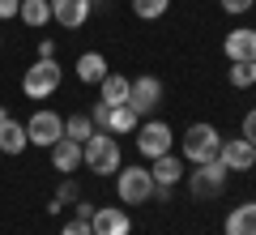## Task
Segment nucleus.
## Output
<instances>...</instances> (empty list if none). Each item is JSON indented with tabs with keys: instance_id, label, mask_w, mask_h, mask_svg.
Listing matches in <instances>:
<instances>
[{
	"instance_id": "f257e3e1",
	"label": "nucleus",
	"mask_w": 256,
	"mask_h": 235,
	"mask_svg": "<svg viewBox=\"0 0 256 235\" xmlns=\"http://www.w3.org/2000/svg\"><path fill=\"white\" fill-rule=\"evenodd\" d=\"M222 150V133L214 124H192L188 133L180 137V158L192 167H201V163H214Z\"/></svg>"
},
{
	"instance_id": "f03ea898",
	"label": "nucleus",
	"mask_w": 256,
	"mask_h": 235,
	"mask_svg": "<svg viewBox=\"0 0 256 235\" xmlns=\"http://www.w3.org/2000/svg\"><path fill=\"white\" fill-rule=\"evenodd\" d=\"M120 158H124V154H120V141H116L111 133H102V128H94V137L82 145V167H90L94 175L120 171V167H124Z\"/></svg>"
},
{
	"instance_id": "7ed1b4c3",
	"label": "nucleus",
	"mask_w": 256,
	"mask_h": 235,
	"mask_svg": "<svg viewBox=\"0 0 256 235\" xmlns=\"http://www.w3.org/2000/svg\"><path fill=\"white\" fill-rule=\"evenodd\" d=\"M116 197L124 205H150V197H154V175H150V167H120L116 171Z\"/></svg>"
},
{
	"instance_id": "20e7f679",
	"label": "nucleus",
	"mask_w": 256,
	"mask_h": 235,
	"mask_svg": "<svg viewBox=\"0 0 256 235\" xmlns=\"http://www.w3.org/2000/svg\"><path fill=\"white\" fill-rule=\"evenodd\" d=\"M60 82H64V69L56 60H34L26 69V77H22V90H26V99L43 103V99H52L60 90Z\"/></svg>"
},
{
	"instance_id": "39448f33",
	"label": "nucleus",
	"mask_w": 256,
	"mask_h": 235,
	"mask_svg": "<svg viewBox=\"0 0 256 235\" xmlns=\"http://www.w3.org/2000/svg\"><path fill=\"white\" fill-rule=\"evenodd\" d=\"M188 192L196 201H210V197H222L226 192V180H230V171L222 167V158H214V163H201V167H192L188 175Z\"/></svg>"
},
{
	"instance_id": "423d86ee",
	"label": "nucleus",
	"mask_w": 256,
	"mask_h": 235,
	"mask_svg": "<svg viewBox=\"0 0 256 235\" xmlns=\"http://www.w3.org/2000/svg\"><path fill=\"white\" fill-rule=\"evenodd\" d=\"M175 145V133L166 120H146V124H137V150L146 163H154V158H162V154H171Z\"/></svg>"
},
{
	"instance_id": "0eeeda50",
	"label": "nucleus",
	"mask_w": 256,
	"mask_h": 235,
	"mask_svg": "<svg viewBox=\"0 0 256 235\" xmlns=\"http://www.w3.org/2000/svg\"><path fill=\"white\" fill-rule=\"evenodd\" d=\"M26 137H30V145H38V150H52V145L64 137V116H56V111H34V116L26 120Z\"/></svg>"
},
{
	"instance_id": "6e6552de",
	"label": "nucleus",
	"mask_w": 256,
	"mask_h": 235,
	"mask_svg": "<svg viewBox=\"0 0 256 235\" xmlns=\"http://www.w3.org/2000/svg\"><path fill=\"white\" fill-rule=\"evenodd\" d=\"M218 158H222L226 171H252V167H256V145L244 141V137H222Z\"/></svg>"
},
{
	"instance_id": "1a4fd4ad",
	"label": "nucleus",
	"mask_w": 256,
	"mask_h": 235,
	"mask_svg": "<svg viewBox=\"0 0 256 235\" xmlns=\"http://www.w3.org/2000/svg\"><path fill=\"white\" fill-rule=\"evenodd\" d=\"M162 103V82L158 77H132V90H128V107L137 111V116H150V111Z\"/></svg>"
},
{
	"instance_id": "9d476101",
	"label": "nucleus",
	"mask_w": 256,
	"mask_h": 235,
	"mask_svg": "<svg viewBox=\"0 0 256 235\" xmlns=\"http://www.w3.org/2000/svg\"><path fill=\"white\" fill-rule=\"evenodd\" d=\"M90 231L94 235H128L132 231V218H128V209L120 205H98L90 218Z\"/></svg>"
},
{
	"instance_id": "9b49d317",
	"label": "nucleus",
	"mask_w": 256,
	"mask_h": 235,
	"mask_svg": "<svg viewBox=\"0 0 256 235\" xmlns=\"http://www.w3.org/2000/svg\"><path fill=\"white\" fill-rule=\"evenodd\" d=\"M94 13V0H52V22H60L64 30L86 26Z\"/></svg>"
},
{
	"instance_id": "f8f14e48",
	"label": "nucleus",
	"mask_w": 256,
	"mask_h": 235,
	"mask_svg": "<svg viewBox=\"0 0 256 235\" xmlns=\"http://www.w3.org/2000/svg\"><path fill=\"white\" fill-rule=\"evenodd\" d=\"M222 52H226L230 64H239V60H256V30H252V26H235V30H226V39H222Z\"/></svg>"
},
{
	"instance_id": "ddd939ff",
	"label": "nucleus",
	"mask_w": 256,
	"mask_h": 235,
	"mask_svg": "<svg viewBox=\"0 0 256 235\" xmlns=\"http://www.w3.org/2000/svg\"><path fill=\"white\" fill-rule=\"evenodd\" d=\"M52 167L64 175H73L77 167H82V145L73 141V137H60V141L52 145Z\"/></svg>"
},
{
	"instance_id": "4468645a",
	"label": "nucleus",
	"mask_w": 256,
	"mask_h": 235,
	"mask_svg": "<svg viewBox=\"0 0 256 235\" xmlns=\"http://www.w3.org/2000/svg\"><path fill=\"white\" fill-rule=\"evenodd\" d=\"M30 145V137H26V124H18V120H0V154H9V158H18L22 150Z\"/></svg>"
},
{
	"instance_id": "2eb2a0df",
	"label": "nucleus",
	"mask_w": 256,
	"mask_h": 235,
	"mask_svg": "<svg viewBox=\"0 0 256 235\" xmlns=\"http://www.w3.org/2000/svg\"><path fill=\"white\" fill-rule=\"evenodd\" d=\"M222 231H226V235H256V201L235 205L226 214V222H222Z\"/></svg>"
},
{
	"instance_id": "dca6fc26",
	"label": "nucleus",
	"mask_w": 256,
	"mask_h": 235,
	"mask_svg": "<svg viewBox=\"0 0 256 235\" xmlns=\"http://www.w3.org/2000/svg\"><path fill=\"white\" fill-rule=\"evenodd\" d=\"M107 73H111V69H107V56H102V52H82V56H77V82L98 86Z\"/></svg>"
},
{
	"instance_id": "f3484780",
	"label": "nucleus",
	"mask_w": 256,
	"mask_h": 235,
	"mask_svg": "<svg viewBox=\"0 0 256 235\" xmlns=\"http://www.w3.org/2000/svg\"><path fill=\"white\" fill-rule=\"evenodd\" d=\"M128 90H132V77L107 73V77L98 82V103H107V107H120V103H128Z\"/></svg>"
},
{
	"instance_id": "a211bd4d",
	"label": "nucleus",
	"mask_w": 256,
	"mask_h": 235,
	"mask_svg": "<svg viewBox=\"0 0 256 235\" xmlns=\"http://www.w3.org/2000/svg\"><path fill=\"white\" fill-rule=\"evenodd\" d=\"M137 124H141V116L128 107V103L111 107V116H107V133H111V137H128V133H137Z\"/></svg>"
},
{
	"instance_id": "6ab92c4d",
	"label": "nucleus",
	"mask_w": 256,
	"mask_h": 235,
	"mask_svg": "<svg viewBox=\"0 0 256 235\" xmlns=\"http://www.w3.org/2000/svg\"><path fill=\"white\" fill-rule=\"evenodd\" d=\"M150 175H154V184L175 188V184H180V175H188V171L180 167V158H175V154H162V158H154V163H150Z\"/></svg>"
},
{
	"instance_id": "aec40b11",
	"label": "nucleus",
	"mask_w": 256,
	"mask_h": 235,
	"mask_svg": "<svg viewBox=\"0 0 256 235\" xmlns=\"http://www.w3.org/2000/svg\"><path fill=\"white\" fill-rule=\"evenodd\" d=\"M18 18L26 22L30 30H43L47 22H52V0H22V9H18Z\"/></svg>"
},
{
	"instance_id": "412c9836",
	"label": "nucleus",
	"mask_w": 256,
	"mask_h": 235,
	"mask_svg": "<svg viewBox=\"0 0 256 235\" xmlns=\"http://www.w3.org/2000/svg\"><path fill=\"white\" fill-rule=\"evenodd\" d=\"M77 201H82V188H77V180H73V175H64V184L56 188V201L47 205V214H60L64 205H77Z\"/></svg>"
},
{
	"instance_id": "4be33fe9",
	"label": "nucleus",
	"mask_w": 256,
	"mask_h": 235,
	"mask_svg": "<svg viewBox=\"0 0 256 235\" xmlns=\"http://www.w3.org/2000/svg\"><path fill=\"white\" fill-rule=\"evenodd\" d=\"M226 82L235 86V90H248V86H256V60H239V64H230Z\"/></svg>"
},
{
	"instance_id": "5701e85b",
	"label": "nucleus",
	"mask_w": 256,
	"mask_h": 235,
	"mask_svg": "<svg viewBox=\"0 0 256 235\" xmlns=\"http://www.w3.org/2000/svg\"><path fill=\"white\" fill-rule=\"evenodd\" d=\"M64 137H73L77 145H86L94 137V120L90 116H68V120H64Z\"/></svg>"
},
{
	"instance_id": "b1692460",
	"label": "nucleus",
	"mask_w": 256,
	"mask_h": 235,
	"mask_svg": "<svg viewBox=\"0 0 256 235\" xmlns=\"http://www.w3.org/2000/svg\"><path fill=\"white\" fill-rule=\"evenodd\" d=\"M166 9H171V0H132V13L141 22H158Z\"/></svg>"
},
{
	"instance_id": "393cba45",
	"label": "nucleus",
	"mask_w": 256,
	"mask_h": 235,
	"mask_svg": "<svg viewBox=\"0 0 256 235\" xmlns=\"http://www.w3.org/2000/svg\"><path fill=\"white\" fill-rule=\"evenodd\" d=\"M239 137L256 145V107H252V111H248V116H244V124H239Z\"/></svg>"
},
{
	"instance_id": "a878e982",
	"label": "nucleus",
	"mask_w": 256,
	"mask_h": 235,
	"mask_svg": "<svg viewBox=\"0 0 256 235\" xmlns=\"http://www.w3.org/2000/svg\"><path fill=\"white\" fill-rule=\"evenodd\" d=\"M60 235H94V231H90V222H86V218H73V222L60 226Z\"/></svg>"
},
{
	"instance_id": "bb28decb",
	"label": "nucleus",
	"mask_w": 256,
	"mask_h": 235,
	"mask_svg": "<svg viewBox=\"0 0 256 235\" xmlns=\"http://www.w3.org/2000/svg\"><path fill=\"white\" fill-rule=\"evenodd\" d=\"M252 5H256V0H222V9H226L230 18H244V13L252 9Z\"/></svg>"
},
{
	"instance_id": "cd10ccee",
	"label": "nucleus",
	"mask_w": 256,
	"mask_h": 235,
	"mask_svg": "<svg viewBox=\"0 0 256 235\" xmlns=\"http://www.w3.org/2000/svg\"><path fill=\"white\" fill-rule=\"evenodd\" d=\"M18 9H22V0H0V22L18 18Z\"/></svg>"
},
{
	"instance_id": "c85d7f7f",
	"label": "nucleus",
	"mask_w": 256,
	"mask_h": 235,
	"mask_svg": "<svg viewBox=\"0 0 256 235\" xmlns=\"http://www.w3.org/2000/svg\"><path fill=\"white\" fill-rule=\"evenodd\" d=\"M38 60H56V43L52 39H38Z\"/></svg>"
},
{
	"instance_id": "c756f323",
	"label": "nucleus",
	"mask_w": 256,
	"mask_h": 235,
	"mask_svg": "<svg viewBox=\"0 0 256 235\" xmlns=\"http://www.w3.org/2000/svg\"><path fill=\"white\" fill-rule=\"evenodd\" d=\"M73 209H77V218H86V222H90V218H94V209H98V205H90V201H86V197H82V201H77V205H73Z\"/></svg>"
},
{
	"instance_id": "7c9ffc66",
	"label": "nucleus",
	"mask_w": 256,
	"mask_h": 235,
	"mask_svg": "<svg viewBox=\"0 0 256 235\" xmlns=\"http://www.w3.org/2000/svg\"><path fill=\"white\" fill-rule=\"evenodd\" d=\"M0 120H9V107H0Z\"/></svg>"
},
{
	"instance_id": "2f4dec72",
	"label": "nucleus",
	"mask_w": 256,
	"mask_h": 235,
	"mask_svg": "<svg viewBox=\"0 0 256 235\" xmlns=\"http://www.w3.org/2000/svg\"><path fill=\"white\" fill-rule=\"evenodd\" d=\"M0 43H4V35H0Z\"/></svg>"
},
{
	"instance_id": "473e14b6",
	"label": "nucleus",
	"mask_w": 256,
	"mask_h": 235,
	"mask_svg": "<svg viewBox=\"0 0 256 235\" xmlns=\"http://www.w3.org/2000/svg\"><path fill=\"white\" fill-rule=\"evenodd\" d=\"M252 171H256V167H252Z\"/></svg>"
},
{
	"instance_id": "72a5a7b5",
	"label": "nucleus",
	"mask_w": 256,
	"mask_h": 235,
	"mask_svg": "<svg viewBox=\"0 0 256 235\" xmlns=\"http://www.w3.org/2000/svg\"><path fill=\"white\" fill-rule=\"evenodd\" d=\"M252 9H256V5H252Z\"/></svg>"
}]
</instances>
